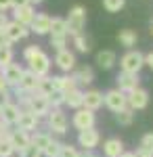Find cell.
Masks as SVG:
<instances>
[{
  "label": "cell",
  "mask_w": 153,
  "mask_h": 157,
  "mask_svg": "<svg viewBox=\"0 0 153 157\" xmlns=\"http://www.w3.org/2000/svg\"><path fill=\"white\" fill-rule=\"evenodd\" d=\"M65 23H67V34H69L71 38L78 36V34H82L84 25H86V9H84L82 4L71 6L69 15L65 17Z\"/></svg>",
  "instance_id": "1"
},
{
  "label": "cell",
  "mask_w": 153,
  "mask_h": 157,
  "mask_svg": "<svg viewBox=\"0 0 153 157\" xmlns=\"http://www.w3.org/2000/svg\"><path fill=\"white\" fill-rule=\"evenodd\" d=\"M120 67H122V71H124V73H139L143 67H145V55H143L141 50L130 48L128 52L122 55V59H120Z\"/></svg>",
  "instance_id": "2"
},
{
  "label": "cell",
  "mask_w": 153,
  "mask_h": 157,
  "mask_svg": "<svg viewBox=\"0 0 153 157\" xmlns=\"http://www.w3.org/2000/svg\"><path fill=\"white\" fill-rule=\"evenodd\" d=\"M46 126L50 134L63 136L67 132V115L63 113V109H50V113L46 115Z\"/></svg>",
  "instance_id": "3"
},
{
  "label": "cell",
  "mask_w": 153,
  "mask_h": 157,
  "mask_svg": "<svg viewBox=\"0 0 153 157\" xmlns=\"http://www.w3.org/2000/svg\"><path fill=\"white\" fill-rule=\"evenodd\" d=\"M103 105L107 109H111L113 113H118V111L128 107V98H126L124 92H120L118 88H111V90H107L103 94Z\"/></svg>",
  "instance_id": "4"
},
{
  "label": "cell",
  "mask_w": 153,
  "mask_h": 157,
  "mask_svg": "<svg viewBox=\"0 0 153 157\" xmlns=\"http://www.w3.org/2000/svg\"><path fill=\"white\" fill-rule=\"evenodd\" d=\"M27 65H29V71L36 73L38 78H44V75H48V71H50V57H48L44 50H40L38 55H34L32 59L27 61Z\"/></svg>",
  "instance_id": "5"
},
{
  "label": "cell",
  "mask_w": 153,
  "mask_h": 157,
  "mask_svg": "<svg viewBox=\"0 0 153 157\" xmlns=\"http://www.w3.org/2000/svg\"><path fill=\"white\" fill-rule=\"evenodd\" d=\"M71 124H73V128L78 130V132H82V130H88V128H94V124H96V115H94V111H88V109H76V113H73V117H71Z\"/></svg>",
  "instance_id": "6"
},
{
  "label": "cell",
  "mask_w": 153,
  "mask_h": 157,
  "mask_svg": "<svg viewBox=\"0 0 153 157\" xmlns=\"http://www.w3.org/2000/svg\"><path fill=\"white\" fill-rule=\"evenodd\" d=\"M25 109H27V111H32L34 115H38V117L42 120V117H46L48 113H50V103H48L46 97H42V94H38V92H32Z\"/></svg>",
  "instance_id": "7"
},
{
  "label": "cell",
  "mask_w": 153,
  "mask_h": 157,
  "mask_svg": "<svg viewBox=\"0 0 153 157\" xmlns=\"http://www.w3.org/2000/svg\"><path fill=\"white\" fill-rule=\"evenodd\" d=\"M38 126H40V117L34 115L32 111H27V109H21L15 128H17V130H23V132H27V134H34L36 130H38Z\"/></svg>",
  "instance_id": "8"
},
{
  "label": "cell",
  "mask_w": 153,
  "mask_h": 157,
  "mask_svg": "<svg viewBox=\"0 0 153 157\" xmlns=\"http://www.w3.org/2000/svg\"><path fill=\"white\" fill-rule=\"evenodd\" d=\"M116 80H118V90H120V92H124V94H130L132 90L141 88V78H139V73H124V71H120Z\"/></svg>",
  "instance_id": "9"
},
{
  "label": "cell",
  "mask_w": 153,
  "mask_h": 157,
  "mask_svg": "<svg viewBox=\"0 0 153 157\" xmlns=\"http://www.w3.org/2000/svg\"><path fill=\"white\" fill-rule=\"evenodd\" d=\"M101 143V134L96 128H88V130H82L78 132V145L82 147L84 151H94Z\"/></svg>",
  "instance_id": "10"
},
{
  "label": "cell",
  "mask_w": 153,
  "mask_h": 157,
  "mask_svg": "<svg viewBox=\"0 0 153 157\" xmlns=\"http://www.w3.org/2000/svg\"><path fill=\"white\" fill-rule=\"evenodd\" d=\"M128 98V109H132L134 113L136 111H143V109H147L149 105V92L145 90V88H136V90H132L130 94H126Z\"/></svg>",
  "instance_id": "11"
},
{
  "label": "cell",
  "mask_w": 153,
  "mask_h": 157,
  "mask_svg": "<svg viewBox=\"0 0 153 157\" xmlns=\"http://www.w3.org/2000/svg\"><path fill=\"white\" fill-rule=\"evenodd\" d=\"M2 32H4V36L9 38V42H11V44L19 42V40H25V38L29 36V27L17 23V21H9L6 27H4Z\"/></svg>",
  "instance_id": "12"
},
{
  "label": "cell",
  "mask_w": 153,
  "mask_h": 157,
  "mask_svg": "<svg viewBox=\"0 0 153 157\" xmlns=\"http://www.w3.org/2000/svg\"><path fill=\"white\" fill-rule=\"evenodd\" d=\"M9 143H11V147L15 149V153H21L23 149H27L29 147V143H32V134L23 132V130H11L9 132Z\"/></svg>",
  "instance_id": "13"
},
{
  "label": "cell",
  "mask_w": 153,
  "mask_h": 157,
  "mask_svg": "<svg viewBox=\"0 0 153 157\" xmlns=\"http://www.w3.org/2000/svg\"><path fill=\"white\" fill-rule=\"evenodd\" d=\"M0 75L4 78V82L9 88H15V86L19 84V80H21V75H23V67L19 65V63H11V65H6V67H2L0 69Z\"/></svg>",
  "instance_id": "14"
},
{
  "label": "cell",
  "mask_w": 153,
  "mask_h": 157,
  "mask_svg": "<svg viewBox=\"0 0 153 157\" xmlns=\"http://www.w3.org/2000/svg\"><path fill=\"white\" fill-rule=\"evenodd\" d=\"M55 63L61 71L69 73L76 69V55L71 52L69 48H63V50H57V57H55Z\"/></svg>",
  "instance_id": "15"
},
{
  "label": "cell",
  "mask_w": 153,
  "mask_h": 157,
  "mask_svg": "<svg viewBox=\"0 0 153 157\" xmlns=\"http://www.w3.org/2000/svg\"><path fill=\"white\" fill-rule=\"evenodd\" d=\"M19 113H21L19 105H17L15 101H11V103H6V105H2V107H0V121H4V124L11 128V126L17 124Z\"/></svg>",
  "instance_id": "16"
},
{
  "label": "cell",
  "mask_w": 153,
  "mask_h": 157,
  "mask_svg": "<svg viewBox=\"0 0 153 157\" xmlns=\"http://www.w3.org/2000/svg\"><path fill=\"white\" fill-rule=\"evenodd\" d=\"M50 15H46V13H38L34 17V21L29 23V32H34V34H38V36H46V34H50Z\"/></svg>",
  "instance_id": "17"
},
{
  "label": "cell",
  "mask_w": 153,
  "mask_h": 157,
  "mask_svg": "<svg viewBox=\"0 0 153 157\" xmlns=\"http://www.w3.org/2000/svg\"><path fill=\"white\" fill-rule=\"evenodd\" d=\"M82 107L88 109V111H96V109L103 107V92L101 90H84V101H82Z\"/></svg>",
  "instance_id": "18"
},
{
  "label": "cell",
  "mask_w": 153,
  "mask_h": 157,
  "mask_svg": "<svg viewBox=\"0 0 153 157\" xmlns=\"http://www.w3.org/2000/svg\"><path fill=\"white\" fill-rule=\"evenodd\" d=\"M13 17H15L13 21L29 27V23L34 21V17H36V11L32 4H25V6H19V9H13Z\"/></svg>",
  "instance_id": "19"
},
{
  "label": "cell",
  "mask_w": 153,
  "mask_h": 157,
  "mask_svg": "<svg viewBox=\"0 0 153 157\" xmlns=\"http://www.w3.org/2000/svg\"><path fill=\"white\" fill-rule=\"evenodd\" d=\"M122 153H126L122 138H107L103 143V155L105 157H120Z\"/></svg>",
  "instance_id": "20"
},
{
  "label": "cell",
  "mask_w": 153,
  "mask_h": 157,
  "mask_svg": "<svg viewBox=\"0 0 153 157\" xmlns=\"http://www.w3.org/2000/svg\"><path fill=\"white\" fill-rule=\"evenodd\" d=\"M38 75L32 73L29 69H23V75H21V80H19V84L15 86V88H19V90H23V92H36V88H38Z\"/></svg>",
  "instance_id": "21"
},
{
  "label": "cell",
  "mask_w": 153,
  "mask_h": 157,
  "mask_svg": "<svg viewBox=\"0 0 153 157\" xmlns=\"http://www.w3.org/2000/svg\"><path fill=\"white\" fill-rule=\"evenodd\" d=\"M71 78L76 80V84L80 86H88V84H92L94 82V71H92V67H88V65H84V67H78V69H73L71 71Z\"/></svg>",
  "instance_id": "22"
},
{
  "label": "cell",
  "mask_w": 153,
  "mask_h": 157,
  "mask_svg": "<svg viewBox=\"0 0 153 157\" xmlns=\"http://www.w3.org/2000/svg\"><path fill=\"white\" fill-rule=\"evenodd\" d=\"M53 84H55V90H59L63 94L73 90V88H78L76 80L71 78V73H67V75H53Z\"/></svg>",
  "instance_id": "23"
},
{
  "label": "cell",
  "mask_w": 153,
  "mask_h": 157,
  "mask_svg": "<svg viewBox=\"0 0 153 157\" xmlns=\"http://www.w3.org/2000/svg\"><path fill=\"white\" fill-rule=\"evenodd\" d=\"M96 65L101 69H111L116 65V52L113 50H99L96 52Z\"/></svg>",
  "instance_id": "24"
},
{
  "label": "cell",
  "mask_w": 153,
  "mask_h": 157,
  "mask_svg": "<svg viewBox=\"0 0 153 157\" xmlns=\"http://www.w3.org/2000/svg\"><path fill=\"white\" fill-rule=\"evenodd\" d=\"M82 101H84V90L73 88L69 92H65V105L71 109H82Z\"/></svg>",
  "instance_id": "25"
},
{
  "label": "cell",
  "mask_w": 153,
  "mask_h": 157,
  "mask_svg": "<svg viewBox=\"0 0 153 157\" xmlns=\"http://www.w3.org/2000/svg\"><path fill=\"white\" fill-rule=\"evenodd\" d=\"M50 140H53V134L50 132H38V130H36V132L32 134V147H36L40 153L46 149V145Z\"/></svg>",
  "instance_id": "26"
},
{
  "label": "cell",
  "mask_w": 153,
  "mask_h": 157,
  "mask_svg": "<svg viewBox=\"0 0 153 157\" xmlns=\"http://www.w3.org/2000/svg\"><path fill=\"white\" fill-rule=\"evenodd\" d=\"M136 40H139V34H136L134 29H120L118 42L122 44V46H126V48H132V46L136 44Z\"/></svg>",
  "instance_id": "27"
},
{
  "label": "cell",
  "mask_w": 153,
  "mask_h": 157,
  "mask_svg": "<svg viewBox=\"0 0 153 157\" xmlns=\"http://www.w3.org/2000/svg\"><path fill=\"white\" fill-rule=\"evenodd\" d=\"M36 92L38 94H42V97H50L53 92H55V84H53V75H44V78H40L38 80V88H36Z\"/></svg>",
  "instance_id": "28"
},
{
  "label": "cell",
  "mask_w": 153,
  "mask_h": 157,
  "mask_svg": "<svg viewBox=\"0 0 153 157\" xmlns=\"http://www.w3.org/2000/svg\"><path fill=\"white\" fill-rule=\"evenodd\" d=\"M50 36H67V23H65V19H61V17H53L50 19Z\"/></svg>",
  "instance_id": "29"
},
{
  "label": "cell",
  "mask_w": 153,
  "mask_h": 157,
  "mask_svg": "<svg viewBox=\"0 0 153 157\" xmlns=\"http://www.w3.org/2000/svg\"><path fill=\"white\" fill-rule=\"evenodd\" d=\"M61 147H63V143H61V140H57V138L53 136V140H50V143L46 145V149L42 151V157H59Z\"/></svg>",
  "instance_id": "30"
},
{
  "label": "cell",
  "mask_w": 153,
  "mask_h": 157,
  "mask_svg": "<svg viewBox=\"0 0 153 157\" xmlns=\"http://www.w3.org/2000/svg\"><path fill=\"white\" fill-rule=\"evenodd\" d=\"M116 121H118L120 126H130V124L134 121V111L128 109V107L118 111V113H116Z\"/></svg>",
  "instance_id": "31"
},
{
  "label": "cell",
  "mask_w": 153,
  "mask_h": 157,
  "mask_svg": "<svg viewBox=\"0 0 153 157\" xmlns=\"http://www.w3.org/2000/svg\"><path fill=\"white\" fill-rule=\"evenodd\" d=\"M126 6V0H103V9L107 13H120Z\"/></svg>",
  "instance_id": "32"
},
{
  "label": "cell",
  "mask_w": 153,
  "mask_h": 157,
  "mask_svg": "<svg viewBox=\"0 0 153 157\" xmlns=\"http://www.w3.org/2000/svg\"><path fill=\"white\" fill-rule=\"evenodd\" d=\"M13 57H15V52H13L11 46H2V48H0V69L6 67V65H11Z\"/></svg>",
  "instance_id": "33"
},
{
  "label": "cell",
  "mask_w": 153,
  "mask_h": 157,
  "mask_svg": "<svg viewBox=\"0 0 153 157\" xmlns=\"http://www.w3.org/2000/svg\"><path fill=\"white\" fill-rule=\"evenodd\" d=\"M73 40V46L78 52H90V44H88V40L84 38V34H78V36L71 38Z\"/></svg>",
  "instance_id": "34"
},
{
  "label": "cell",
  "mask_w": 153,
  "mask_h": 157,
  "mask_svg": "<svg viewBox=\"0 0 153 157\" xmlns=\"http://www.w3.org/2000/svg\"><path fill=\"white\" fill-rule=\"evenodd\" d=\"M48 103H50V109H61L65 105V94L59 92V90H55V92L48 97Z\"/></svg>",
  "instance_id": "35"
},
{
  "label": "cell",
  "mask_w": 153,
  "mask_h": 157,
  "mask_svg": "<svg viewBox=\"0 0 153 157\" xmlns=\"http://www.w3.org/2000/svg\"><path fill=\"white\" fill-rule=\"evenodd\" d=\"M139 147H141V149H145V151H149V153H153V132L143 134V138H141V143H139Z\"/></svg>",
  "instance_id": "36"
},
{
  "label": "cell",
  "mask_w": 153,
  "mask_h": 157,
  "mask_svg": "<svg viewBox=\"0 0 153 157\" xmlns=\"http://www.w3.org/2000/svg\"><path fill=\"white\" fill-rule=\"evenodd\" d=\"M50 46L57 50H63L67 46V36H50Z\"/></svg>",
  "instance_id": "37"
},
{
  "label": "cell",
  "mask_w": 153,
  "mask_h": 157,
  "mask_svg": "<svg viewBox=\"0 0 153 157\" xmlns=\"http://www.w3.org/2000/svg\"><path fill=\"white\" fill-rule=\"evenodd\" d=\"M15 155V149L11 147L9 138L6 140H0V157H13Z\"/></svg>",
  "instance_id": "38"
},
{
  "label": "cell",
  "mask_w": 153,
  "mask_h": 157,
  "mask_svg": "<svg viewBox=\"0 0 153 157\" xmlns=\"http://www.w3.org/2000/svg\"><path fill=\"white\" fill-rule=\"evenodd\" d=\"M78 153H80V151H78L73 145H63L61 147L59 157H78Z\"/></svg>",
  "instance_id": "39"
},
{
  "label": "cell",
  "mask_w": 153,
  "mask_h": 157,
  "mask_svg": "<svg viewBox=\"0 0 153 157\" xmlns=\"http://www.w3.org/2000/svg\"><path fill=\"white\" fill-rule=\"evenodd\" d=\"M40 50H42V48H40L38 44H29V46H27V48L23 50V59H25V61H29L32 57H34V55H38Z\"/></svg>",
  "instance_id": "40"
},
{
  "label": "cell",
  "mask_w": 153,
  "mask_h": 157,
  "mask_svg": "<svg viewBox=\"0 0 153 157\" xmlns=\"http://www.w3.org/2000/svg\"><path fill=\"white\" fill-rule=\"evenodd\" d=\"M19 157H42V153H40L36 147H32V143H29V147L23 149V151L19 153Z\"/></svg>",
  "instance_id": "41"
},
{
  "label": "cell",
  "mask_w": 153,
  "mask_h": 157,
  "mask_svg": "<svg viewBox=\"0 0 153 157\" xmlns=\"http://www.w3.org/2000/svg\"><path fill=\"white\" fill-rule=\"evenodd\" d=\"M9 132H11V128L4 121H0V140H6L9 138Z\"/></svg>",
  "instance_id": "42"
},
{
  "label": "cell",
  "mask_w": 153,
  "mask_h": 157,
  "mask_svg": "<svg viewBox=\"0 0 153 157\" xmlns=\"http://www.w3.org/2000/svg\"><path fill=\"white\" fill-rule=\"evenodd\" d=\"M11 92H9V90H4V92H0V107H2V105H6V103H11Z\"/></svg>",
  "instance_id": "43"
},
{
  "label": "cell",
  "mask_w": 153,
  "mask_h": 157,
  "mask_svg": "<svg viewBox=\"0 0 153 157\" xmlns=\"http://www.w3.org/2000/svg\"><path fill=\"white\" fill-rule=\"evenodd\" d=\"M25 4H29V0H11V9H19Z\"/></svg>",
  "instance_id": "44"
},
{
  "label": "cell",
  "mask_w": 153,
  "mask_h": 157,
  "mask_svg": "<svg viewBox=\"0 0 153 157\" xmlns=\"http://www.w3.org/2000/svg\"><path fill=\"white\" fill-rule=\"evenodd\" d=\"M134 157H153V153H149V151H145V149L139 147V149L134 151Z\"/></svg>",
  "instance_id": "45"
},
{
  "label": "cell",
  "mask_w": 153,
  "mask_h": 157,
  "mask_svg": "<svg viewBox=\"0 0 153 157\" xmlns=\"http://www.w3.org/2000/svg\"><path fill=\"white\" fill-rule=\"evenodd\" d=\"M6 23H9V17H6V13H0V32L6 27Z\"/></svg>",
  "instance_id": "46"
},
{
  "label": "cell",
  "mask_w": 153,
  "mask_h": 157,
  "mask_svg": "<svg viewBox=\"0 0 153 157\" xmlns=\"http://www.w3.org/2000/svg\"><path fill=\"white\" fill-rule=\"evenodd\" d=\"M11 9V0H0V13H6Z\"/></svg>",
  "instance_id": "47"
},
{
  "label": "cell",
  "mask_w": 153,
  "mask_h": 157,
  "mask_svg": "<svg viewBox=\"0 0 153 157\" xmlns=\"http://www.w3.org/2000/svg\"><path fill=\"white\" fill-rule=\"evenodd\" d=\"M2 46H13L11 42H9V38L4 36V32H0V48H2Z\"/></svg>",
  "instance_id": "48"
},
{
  "label": "cell",
  "mask_w": 153,
  "mask_h": 157,
  "mask_svg": "<svg viewBox=\"0 0 153 157\" xmlns=\"http://www.w3.org/2000/svg\"><path fill=\"white\" fill-rule=\"evenodd\" d=\"M145 65H149V67L153 69V50L149 52V55H145Z\"/></svg>",
  "instance_id": "49"
},
{
  "label": "cell",
  "mask_w": 153,
  "mask_h": 157,
  "mask_svg": "<svg viewBox=\"0 0 153 157\" xmlns=\"http://www.w3.org/2000/svg\"><path fill=\"white\" fill-rule=\"evenodd\" d=\"M4 90H9V86H6V82H4V78L0 75V92H4Z\"/></svg>",
  "instance_id": "50"
},
{
  "label": "cell",
  "mask_w": 153,
  "mask_h": 157,
  "mask_svg": "<svg viewBox=\"0 0 153 157\" xmlns=\"http://www.w3.org/2000/svg\"><path fill=\"white\" fill-rule=\"evenodd\" d=\"M94 153L92 151H80V153H78V157H92Z\"/></svg>",
  "instance_id": "51"
},
{
  "label": "cell",
  "mask_w": 153,
  "mask_h": 157,
  "mask_svg": "<svg viewBox=\"0 0 153 157\" xmlns=\"http://www.w3.org/2000/svg\"><path fill=\"white\" fill-rule=\"evenodd\" d=\"M120 157H134V153H128V151H126V153H122Z\"/></svg>",
  "instance_id": "52"
},
{
  "label": "cell",
  "mask_w": 153,
  "mask_h": 157,
  "mask_svg": "<svg viewBox=\"0 0 153 157\" xmlns=\"http://www.w3.org/2000/svg\"><path fill=\"white\" fill-rule=\"evenodd\" d=\"M151 36H153V19H151Z\"/></svg>",
  "instance_id": "53"
},
{
  "label": "cell",
  "mask_w": 153,
  "mask_h": 157,
  "mask_svg": "<svg viewBox=\"0 0 153 157\" xmlns=\"http://www.w3.org/2000/svg\"><path fill=\"white\" fill-rule=\"evenodd\" d=\"M92 157H99V155H92Z\"/></svg>",
  "instance_id": "54"
}]
</instances>
